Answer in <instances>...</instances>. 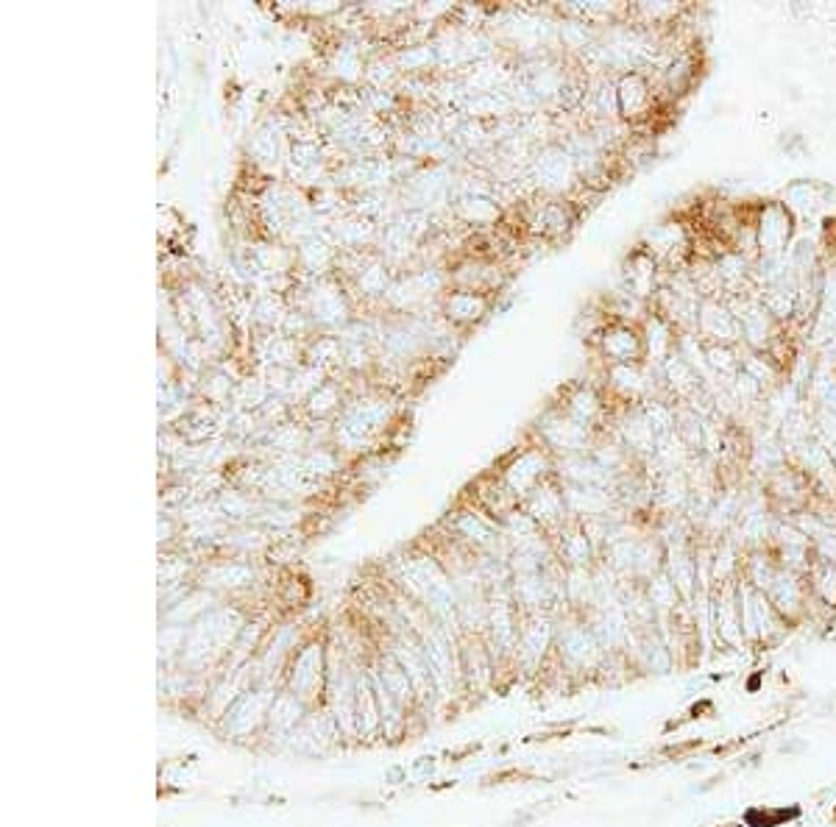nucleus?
<instances>
[{
	"label": "nucleus",
	"mask_w": 836,
	"mask_h": 827,
	"mask_svg": "<svg viewBox=\"0 0 836 827\" xmlns=\"http://www.w3.org/2000/svg\"><path fill=\"white\" fill-rule=\"evenodd\" d=\"M792 237V215L784 204H770L756 215V248L761 259H775Z\"/></svg>",
	"instance_id": "nucleus-4"
},
{
	"label": "nucleus",
	"mask_w": 836,
	"mask_h": 827,
	"mask_svg": "<svg viewBox=\"0 0 836 827\" xmlns=\"http://www.w3.org/2000/svg\"><path fill=\"white\" fill-rule=\"evenodd\" d=\"M658 101H661L658 81H653L644 70H630L616 84V112L625 117L627 123L647 120L655 112Z\"/></svg>",
	"instance_id": "nucleus-3"
},
{
	"label": "nucleus",
	"mask_w": 836,
	"mask_h": 827,
	"mask_svg": "<svg viewBox=\"0 0 836 827\" xmlns=\"http://www.w3.org/2000/svg\"><path fill=\"white\" fill-rule=\"evenodd\" d=\"M446 307V318L455 321V324H474L480 321L488 307H491V296H483V293H474V290H452L444 301Z\"/></svg>",
	"instance_id": "nucleus-5"
},
{
	"label": "nucleus",
	"mask_w": 836,
	"mask_h": 827,
	"mask_svg": "<svg viewBox=\"0 0 836 827\" xmlns=\"http://www.w3.org/2000/svg\"><path fill=\"white\" fill-rule=\"evenodd\" d=\"M694 335L706 346H742V324L728 298H703Z\"/></svg>",
	"instance_id": "nucleus-1"
},
{
	"label": "nucleus",
	"mask_w": 836,
	"mask_h": 827,
	"mask_svg": "<svg viewBox=\"0 0 836 827\" xmlns=\"http://www.w3.org/2000/svg\"><path fill=\"white\" fill-rule=\"evenodd\" d=\"M600 351L608 368L616 365H639L647 362V346H644V329L641 321H608L600 329Z\"/></svg>",
	"instance_id": "nucleus-2"
}]
</instances>
